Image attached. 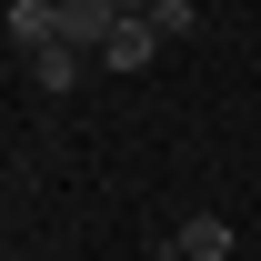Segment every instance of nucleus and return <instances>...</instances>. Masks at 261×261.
<instances>
[{
	"instance_id": "nucleus-6",
	"label": "nucleus",
	"mask_w": 261,
	"mask_h": 261,
	"mask_svg": "<svg viewBox=\"0 0 261 261\" xmlns=\"http://www.w3.org/2000/svg\"><path fill=\"white\" fill-rule=\"evenodd\" d=\"M151 31H161V40H191L201 31V0H151Z\"/></svg>"
},
{
	"instance_id": "nucleus-5",
	"label": "nucleus",
	"mask_w": 261,
	"mask_h": 261,
	"mask_svg": "<svg viewBox=\"0 0 261 261\" xmlns=\"http://www.w3.org/2000/svg\"><path fill=\"white\" fill-rule=\"evenodd\" d=\"M81 70H91V50H70V40H50V50L31 61V81H40L50 100H61V91H81Z\"/></svg>"
},
{
	"instance_id": "nucleus-3",
	"label": "nucleus",
	"mask_w": 261,
	"mask_h": 261,
	"mask_svg": "<svg viewBox=\"0 0 261 261\" xmlns=\"http://www.w3.org/2000/svg\"><path fill=\"white\" fill-rule=\"evenodd\" d=\"M231 241H241V231H231L221 211H191V221L171 231V261H231Z\"/></svg>"
},
{
	"instance_id": "nucleus-4",
	"label": "nucleus",
	"mask_w": 261,
	"mask_h": 261,
	"mask_svg": "<svg viewBox=\"0 0 261 261\" xmlns=\"http://www.w3.org/2000/svg\"><path fill=\"white\" fill-rule=\"evenodd\" d=\"M111 20H121L111 0H61V40H70V50H91V61H100V40H111Z\"/></svg>"
},
{
	"instance_id": "nucleus-2",
	"label": "nucleus",
	"mask_w": 261,
	"mask_h": 261,
	"mask_svg": "<svg viewBox=\"0 0 261 261\" xmlns=\"http://www.w3.org/2000/svg\"><path fill=\"white\" fill-rule=\"evenodd\" d=\"M0 31H10L20 61H40V50L61 40V0H10V10H0Z\"/></svg>"
},
{
	"instance_id": "nucleus-7",
	"label": "nucleus",
	"mask_w": 261,
	"mask_h": 261,
	"mask_svg": "<svg viewBox=\"0 0 261 261\" xmlns=\"http://www.w3.org/2000/svg\"><path fill=\"white\" fill-rule=\"evenodd\" d=\"M111 10H121V20H130V10H151V0H111Z\"/></svg>"
},
{
	"instance_id": "nucleus-1",
	"label": "nucleus",
	"mask_w": 261,
	"mask_h": 261,
	"mask_svg": "<svg viewBox=\"0 0 261 261\" xmlns=\"http://www.w3.org/2000/svg\"><path fill=\"white\" fill-rule=\"evenodd\" d=\"M151 61H161V31H151V10L111 20V40H100V70H111V81H141Z\"/></svg>"
}]
</instances>
